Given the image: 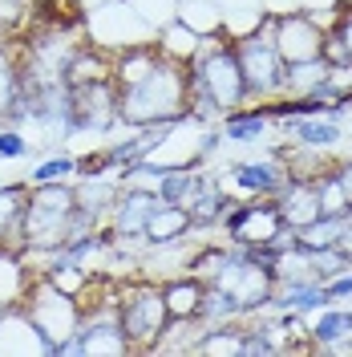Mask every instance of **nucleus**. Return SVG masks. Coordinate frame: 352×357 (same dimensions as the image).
Listing matches in <instances>:
<instances>
[{
  "mask_svg": "<svg viewBox=\"0 0 352 357\" xmlns=\"http://www.w3.org/2000/svg\"><path fill=\"white\" fill-rule=\"evenodd\" d=\"M280 227H287L275 199H231L219 220L227 244H267Z\"/></svg>",
  "mask_w": 352,
  "mask_h": 357,
  "instance_id": "6e6552de",
  "label": "nucleus"
},
{
  "mask_svg": "<svg viewBox=\"0 0 352 357\" xmlns=\"http://www.w3.org/2000/svg\"><path fill=\"white\" fill-rule=\"evenodd\" d=\"M235 45V57H239L243 69V86H247V102H271L284 93V57L275 49V37H271V13L264 17L259 29L243 33V37H231Z\"/></svg>",
  "mask_w": 352,
  "mask_h": 357,
  "instance_id": "20e7f679",
  "label": "nucleus"
},
{
  "mask_svg": "<svg viewBox=\"0 0 352 357\" xmlns=\"http://www.w3.org/2000/svg\"><path fill=\"white\" fill-rule=\"evenodd\" d=\"M332 305L328 292H324V280H316L312 272H300V276H284V280H275V289H271V305L267 309L280 312V309H296L312 317L316 309H324Z\"/></svg>",
  "mask_w": 352,
  "mask_h": 357,
  "instance_id": "dca6fc26",
  "label": "nucleus"
},
{
  "mask_svg": "<svg viewBox=\"0 0 352 357\" xmlns=\"http://www.w3.org/2000/svg\"><path fill=\"white\" fill-rule=\"evenodd\" d=\"M332 175L344 191V207H352V158H332Z\"/></svg>",
  "mask_w": 352,
  "mask_h": 357,
  "instance_id": "72a5a7b5",
  "label": "nucleus"
},
{
  "mask_svg": "<svg viewBox=\"0 0 352 357\" xmlns=\"http://www.w3.org/2000/svg\"><path fill=\"white\" fill-rule=\"evenodd\" d=\"M130 4H134V13L150 24L154 33L162 29V24L175 21V0H130Z\"/></svg>",
  "mask_w": 352,
  "mask_h": 357,
  "instance_id": "c756f323",
  "label": "nucleus"
},
{
  "mask_svg": "<svg viewBox=\"0 0 352 357\" xmlns=\"http://www.w3.org/2000/svg\"><path fill=\"white\" fill-rule=\"evenodd\" d=\"M21 309L29 312V321H33L37 333L45 337L49 357H53V345H57V341L73 337L77 325H81V305H77V296H69V292H61L57 284H49L45 276L33 280V289H29Z\"/></svg>",
  "mask_w": 352,
  "mask_h": 357,
  "instance_id": "39448f33",
  "label": "nucleus"
},
{
  "mask_svg": "<svg viewBox=\"0 0 352 357\" xmlns=\"http://www.w3.org/2000/svg\"><path fill=\"white\" fill-rule=\"evenodd\" d=\"M271 37H275V49H280L284 66L312 61V57L324 53V29L312 21L304 8H291V13L271 17Z\"/></svg>",
  "mask_w": 352,
  "mask_h": 357,
  "instance_id": "9b49d317",
  "label": "nucleus"
},
{
  "mask_svg": "<svg viewBox=\"0 0 352 357\" xmlns=\"http://www.w3.org/2000/svg\"><path fill=\"white\" fill-rule=\"evenodd\" d=\"M202 280L191 276V272H182V276H170V280H162V296H166V312L175 317V321H186V317H198V301H202Z\"/></svg>",
  "mask_w": 352,
  "mask_h": 357,
  "instance_id": "4be33fe9",
  "label": "nucleus"
},
{
  "mask_svg": "<svg viewBox=\"0 0 352 357\" xmlns=\"http://www.w3.org/2000/svg\"><path fill=\"white\" fill-rule=\"evenodd\" d=\"M69 178H77V151H49V155H41L29 171H24V183H29V187L69 183Z\"/></svg>",
  "mask_w": 352,
  "mask_h": 357,
  "instance_id": "b1692460",
  "label": "nucleus"
},
{
  "mask_svg": "<svg viewBox=\"0 0 352 357\" xmlns=\"http://www.w3.org/2000/svg\"><path fill=\"white\" fill-rule=\"evenodd\" d=\"M235 199V195H227V187H223L219 171H207V167H198V178L195 187H191V195H186V211H191V223H195V231H207V227H219L223 211H227V203Z\"/></svg>",
  "mask_w": 352,
  "mask_h": 357,
  "instance_id": "4468645a",
  "label": "nucleus"
},
{
  "mask_svg": "<svg viewBox=\"0 0 352 357\" xmlns=\"http://www.w3.org/2000/svg\"><path fill=\"white\" fill-rule=\"evenodd\" d=\"M86 37L89 45H97L106 53H118V49H130V45L154 41V29L134 13L130 0H110V4L86 13Z\"/></svg>",
  "mask_w": 352,
  "mask_h": 357,
  "instance_id": "423d86ee",
  "label": "nucleus"
},
{
  "mask_svg": "<svg viewBox=\"0 0 352 357\" xmlns=\"http://www.w3.org/2000/svg\"><path fill=\"white\" fill-rule=\"evenodd\" d=\"M118 321H122V337L130 354H154L162 329L170 325L166 312V296H162V280L154 276H118Z\"/></svg>",
  "mask_w": 352,
  "mask_h": 357,
  "instance_id": "7ed1b4c3",
  "label": "nucleus"
},
{
  "mask_svg": "<svg viewBox=\"0 0 352 357\" xmlns=\"http://www.w3.org/2000/svg\"><path fill=\"white\" fill-rule=\"evenodd\" d=\"M33 280H37V272L29 268L21 248L0 244V309H17V305H24Z\"/></svg>",
  "mask_w": 352,
  "mask_h": 357,
  "instance_id": "f3484780",
  "label": "nucleus"
},
{
  "mask_svg": "<svg viewBox=\"0 0 352 357\" xmlns=\"http://www.w3.org/2000/svg\"><path fill=\"white\" fill-rule=\"evenodd\" d=\"M324 292H328L332 305H352V268H344L340 276L324 280Z\"/></svg>",
  "mask_w": 352,
  "mask_h": 357,
  "instance_id": "2f4dec72",
  "label": "nucleus"
},
{
  "mask_svg": "<svg viewBox=\"0 0 352 357\" xmlns=\"http://www.w3.org/2000/svg\"><path fill=\"white\" fill-rule=\"evenodd\" d=\"M77 337H81V357H93V354H130V349H126V337H122V321H118V296H113V301H102V305H93V309L81 312Z\"/></svg>",
  "mask_w": 352,
  "mask_h": 357,
  "instance_id": "ddd939ff",
  "label": "nucleus"
},
{
  "mask_svg": "<svg viewBox=\"0 0 352 357\" xmlns=\"http://www.w3.org/2000/svg\"><path fill=\"white\" fill-rule=\"evenodd\" d=\"M29 155H33V142H29L24 126L0 122V162H21V158H29Z\"/></svg>",
  "mask_w": 352,
  "mask_h": 357,
  "instance_id": "cd10ccee",
  "label": "nucleus"
},
{
  "mask_svg": "<svg viewBox=\"0 0 352 357\" xmlns=\"http://www.w3.org/2000/svg\"><path fill=\"white\" fill-rule=\"evenodd\" d=\"M154 45H158V53H162L166 61L191 66L195 53H198V45H202V33H195L191 24H182V21H170V24H162V29L154 33Z\"/></svg>",
  "mask_w": 352,
  "mask_h": 357,
  "instance_id": "412c9836",
  "label": "nucleus"
},
{
  "mask_svg": "<svg viewBox=\"0 0 352 357\" xmlns=\"http://www.w3.org/2000/svg\"><path fill=\"white\" fill-rule=\"evenodd\" d=\"M118 126V86L110 82H86L69 86V130L77 134H110Z\"/></svg>",
  "mask_w": 352,
  "mask_h": 357,
  "instance_id": "1a4fd4ad",
  "label": "nucleus"
},
{
  "mask_svg": "<svg viewBox=\"0 0 352 357\" xmlns=\"http://www.w3.org/2000/svg\"><path fill=\"white\" fill-rule=\"evenodd\" d=\"M275 134H284L287 146L316 151V155H336L349 142V126L332 114H312V118H284L275 122Z\"/></svg>",
  "mask_w": 352,
  "mask_h": 357,
  "instance_id": "f8f14e48",
  "label": "nucleus"
},
{
  "mask_svg": "<svg viewBox=\"0 0 352 357\" xmlns=\"http://www.w3.org/2000/svg\"><path fill=\"white\" fill-rule=\"evenodd\" d=\"M191 231H195V223H191V211H186L182 203H158L154 215L146 220V240H142V248L178 244V240H186Z\"/></svg>",
  "mask_w": 352,
  "mask_h": 357,
  "instance_id": "a211bd4d",
  "label": "nucleus"
},
{
  "mask_svg": "<svg viewBox=\"0 0 352 357\" xmlns=\"http://www.w3.org/2000/svg\"><path fill=\"white\" fill-rule=\"evenodd\" d=\"M219 178L227 195H235V199H275L280 187L287 183V162L280 151L259 158H239V162H227Z\"/></svg>",
  "mask_w": 352,
  "mask_h": 357,
  "instance_id": "0eeeda50",
  "label": "nucleus"
},
{
  "mask_svg": "<svg viewBox=\"0 0 352 357\" xmlns=\"http://www.w3.org/2000/svg\"><path fill=\"white\" fill-rule=\"evenodd\" d=\"M308 260H312V276L316 280H332L344 268H352V256H344L340 248H316V252H308Z\"/></svg>",
  "mask_w": 352,
  "mask_h": 357,
  "instance_id": "c85d7f7f",
  "label": "nucleus"
},
{
  "mask_svg": "<svg viewBox=\"0 0 352 357\" xmlns=\"http://www.w3.org/2000/svg\"><path fill=\"white\" fill-rule=\"evenodd\" d=\"M158 203L162 199H158L150 187H126V183H122V191H118V199H113V207H110V220H106L113 244L142 248V240H146V220L154 215Z\"/></svg>",
  "mask_w": 352,
  "mask_h": 357,
  "instance_id": "9d476101",
  "label": "nucleus"
},
{
  "mask_svg": "<svg viewBox=\"0 0 352 357\" xmlns=\"http://www.w3.org/2000/svg\"><path fill=\"white\" fill-rule=\"evenodd\" d=\"M219 134L227 146H264L275 134V122L264 114L259 102H247V106H235V110L219 114Z\"/></svg>",
  "mask_w": 352,
  "mask_h": 357,
  "instance_id": "2eb2a0df",
  "label": "nucleus"
},
{
  "mask_svg": "<svg viewBox=\"0 0 352 357\" xmlns=\"http://www.w3.org/2000/svg\"><path fill=\"white\" fill-rule=\"evenodd\" d=\"M89 231L77 215V191L69 183L29 187L21 207V252H57L69 236Z\"/></svg>",
  "mask_w": 352,
  "mask_h": 357,
  "instance_id": "f03ea898",
  "label": "nucleus"
},
{
  "mask_svg": "<svg viewBox=\"0 0 352 357\" xmlns=\"http://www.w3.org/2000/svg\"><path fill=\"white\" fill-rule=\"evenodd\" d=\"M175 21L191 24L195 33H223V13L215 0H175Z\"/></svg>",
  "mask_w": 352,
  "mask_h": 357,
  "instance_id": "393cba45",
  "label": "nucleus"
},
{
  "mask_svg": "<svg viewBox=\"0 0 352 357\" xmlns=\"http://www.w3.org/2000/svg\"><path fill=\"white\" fill-rule=\"evenodd\" d=\"M17 82H21V53L13 41H0V122L17 102Z\"/></svg>",
  "mask_w": 352,
  "mask_h": 357,
  "instance_id": "bb28decb",
  "label": "nucleus"
},
{
  "mask_svg": "<svg viewBox=\"0 0 352 357\" xmlns=\"http://www.w3.org/2000/svg\"><path fill=\"white\" fill-rule=\"evenodd\" d=\"M118 126H170L186 118V69L166 61L154 41L113 53Z\"/></svg>",
  "mask_w": 352,
  "mask_h": 357,
  "instance_id": "f257e3e1",
  "label": "nucleus"
},
{
  "mask_svg": "<svg viewBox=\"0 0 352 357\" xmlns=\"http://www.w3.org/2000/svg\"><path fill=\"white\" fill-rule=\"evenodd\" d=\"M308 337L316 345V354H324L328 345L352 337V305H324L308 317Z\"/></svg>",
  "mask_w": 352,
  "mask_h": 357,
  "instance_id": "6ab92c4d",
  "label": "nucleus"
},
{
  "mask_svg": "<svg viewBox=\"0 0 352 357\" xmlns=\"http://www.w3.org/2000/svg\"><path fill=\"white\" fill-rule=\"evenodd\" d=\"M195 178H198V167H162L154 178V195L162 203H186Z\"/></svg>",
  "mask_w": 352,
  "mask_h": 357,
  "instance_id": "a878e982",
  "label": "nucleus"
},
{
  "mask_svg": "<svg viewBox=\"0 0 352 357\" xmlns=\"http://www.w3.org/2000/svg\"><path fill=\"white\" fill-rule=\"evenodd\" d=\"M198 321L202 325H231V321H247V309H243V301L231 289L207 284L202 301H198Z\"/></svg>",
  "mask_w": 352,
  "mask_h": 357,
  "instance_id": "5701e85b",
  "label": "nucleus"
},
{
  "mask_svg": "<svg viewBox=\"0 0 352 357\" xmlns=\"http://www.w3.org/2000/svg\"><path fill=\"white\" fill-rule=\"evenodd\" d=\"M336 4H352V0H336Z\"/></svg>",
  "mask_w": 352,
  "mask_h": 357,
  "instance_id": "f704fd0d",
  "label": "nucleus"
},
{
  "mask_svg": "<svg viewBox=\"0 0 352 357\" xmlns=\"http://www.w3.org/2000/svg\"><path fill=\"white\" fill-rule=\"evenodd\" d=\"M328 33L349 49V57H352V4H340V8H336V21H332Z\"/></svg>",
  "mask_w": 352,
  "mask_h": 357,
  "instance_id": "473e14b6",
  "label": "nucleus"
},
{
  "mask_svg": "<svg viewBox=\"0 0 352 357\" xmlns=\"http://www.w3.org/2000/svg\"><path fill=\"white\" fill-rule=\"evenodd\" d=\"M113 77V53L97 45H77L65 61V82L69 86H86V82H110Z\"/></svg>",
  "mask_w": 352,
  "mask_h": 357,
  "instance_id": "aec40b11",
  "label": "nucleus"
},
{
  "mask_svg": "<svg viewBox=\"0 0 352 357\" xmlns=\"http://www.w3.org/2000/svg\"><path fill=\"white\" fill-rule=\"evenodd\" d=\"M29 13H33V0H0V33L17 37V29L29 21Z\"/></svg>",
  "mask_w": 352,
  "mask_h": 357,
  "instance_id": "7c9ffc66",
  "label": "nucleus"
}]
</instances>
